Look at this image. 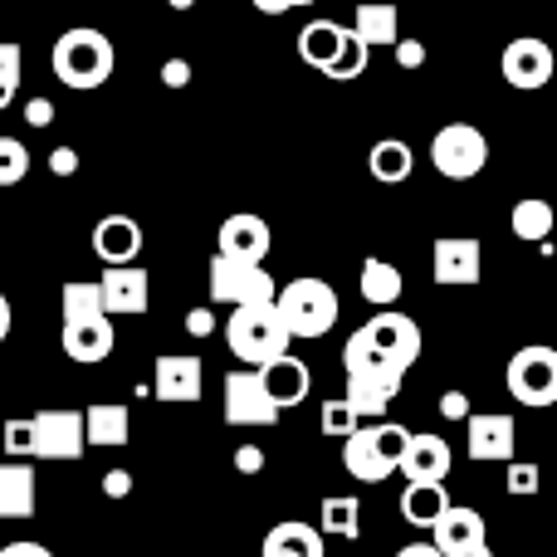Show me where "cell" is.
<instances>
[{"instance_id": "15", "label": "cell", "mask_w": 557, "mask_h": 557, "mask_svg": "<svg viewBox=\"0 0 557 557\" xmlns=\"http://www.w3.org/2000/svg\"><path fill=\"white\" fill-rule=\"evenodd\" d=\"M465 435H470V460H480V465H509L513 460V441H519L513 416L480 411L465 421Z\"/></svg>"}, {"instance_id": "46", "label": "cell", "mask_w": 557, "mask_h": 557, "mask_svg": "<svg viewBox=\"0 0 557 557\" xmlns=\"http://www.w3.org/2000/svg\"><path fill=\"white\" fill-rule=\"evenodd\" d=\"M441 411L450 416V421H470V401H465V392H445Z\"/></svg>"}, {"instance_id": "9", "label": "cell", "mask_w": 557, "mask_h": 557, "mask_svg": "<svg viewBox=\"0 0 557 557\" xmlns=\"http://www.w3.org/2000/svg\"><path fill=\"white\" fill-rule=\"evenodd\" d=\"M211 298L215 304H231V308H255V304H274L278 284L264 264H240V260L215 255L211 260Z\"/></svg>"}, {"instance_id": "22", "label": "cell", "mask_w": 557, "mask_h": 557, "mask_svg": "<svg viewBox=\"0 0 557 557\" xmlns=\"http://www.w3.org/2000/svg\"><path fill=\"white\" fill-rule=\"evenodd\" d=\"M35 465L29 460H5L0 465V519H29L35 513Z\"/></svg>"}, {"instance_id": "47", "label": "cell", "mask_w": 557, "mask_h": 557, "mask_svg": "<svg viewBox=\"0 0 557 557\" xmlns=\"http://www.w3.org/2000/svg\"><path fill=\"white\" fill-rule=\"evenodd\" d=\"M186 333H191V337H206V333H215V318L206 313V308H196V313H186Z\"/></svg>"}, {"instance_id": "53", "label": "cell", "mask_w": 557, "mask_h": 557, "mask_svg": "<svg viewBox=\"0 0 557 557\" xmlns=\"http://www.w3.org/2000/svg\"><path fill=\"white\" fill-rule=\"evenodd\" d=\"M172 5H176V10H191V0H172Z\"/></svg>"}, {"instance_id": "25", "label": "cell", "mask_w": 557, "mask_h": 557, "mask_svg": "<svg viewBox=\"0 0 557 557\" xmlns=\"http://www.w3.org/2000/svg\"><path fill=\"white\" fill-rule=\"evenodd\" d=\"M396 392H401V382H382V376H347L343 401L352 406L362 421H382L386 406L396 401Z\"/></svg>"}, {"instance_id": "4", "label": "cell", "mask_w": 557, "mask_h": 557, "mask_svg": "<svg viewBox=\"0 0 557 557\" xmlns=\"http://www.w3.org/2000/svg\"><path fill=\"white\" fill-rule=\"evenodd\" d=\"M411 441V431L396 421H376V425H357L343 441V470L357 484H382L401 470V450Z\"/></svg>"}, {"instance_id": "17", "label": "cell", "mask_w": 557, "mask_h": 557, "mask_svg": "<svg viewBox=\"0 0 557 557\" xmlns=\"http://www.w3.org/2000/svg\"><path fill=\"white\" fill-rule=\"evenodd\" d=\"M98 288H103L108 318H137V313H147V304H152V278H147V270H133V264L103 270Z\"/></svg>"}, {"instance_id": "3", "label": "cell", "mask_w": 557, "mask_h": 557, "mask_svg": "<svg viewBox=\"0 0 557 557\" xmlns=\"http://www.w3.org/2000/svg\"><path fill=\"white\" fill-rule=\"evenodd\" d=\"M113 39L103 35V29H64V35L54 39V74L64 88H78V94H88V88H103L108 78H113Z\"/></svg>"}, {"instance_id": "33", "label": "cell", "mask_w": 557, "mask_h": 557, "mask_svg": "<svg viewBox=\"0 0 557 557\" xmlns=\"http://www.w3.org/2000/svg\"><path fill=\"white\" fill-rule=\"evenodd\" d=\"M357 425H362V416H357L343 396H337V401H323V411H318V431L333 435V441H347Z\"/></svg>"}, {"instance_id": "29", "label": "cell", "mask_w": 557, "mask_h": 557, "mask_svg": "<svg viewBox=\"0 0 557 557\" xmlns=\"http://www.w3.org/2000/svg\"><path fill=\"white\" fill-rule=\"evenodd\" d=\"M401 288H406V278L396 264H386V260H367L362 264V298L372 308H396V298H401Z\"/></svg>"}, {"instance_id": "13", "label": "cell", "mask_w": 557, "mask_h": 557, "mask_svg": "<svg viewBox=\"0 0 557 557\" xmlns=\"http://www.w3.org/2000/svg\"><path fill=\"white\" fill-rule=\"evenodd\" d=\"M270 245H274L270 221H264V215H255V211L225 215L221 231H215V255H225V260H240V264H264Z\"/></svg>"}, {"instance_id": "18", "label": "cell", "mask_w": 557, "mask_h": 557, "mask_svg": "<svg viewBox=\"0 0 557 557\" xmlns=\"http://www.w3.org/2000/svg\"><path fill=\"white\" fill-rule=\"evenodd\" d=\"M94 255L108 264V270H123L143 255V225L133 215H103L94 225Z\"/></svg>"}, {"instance_id": "50", "label": "cell", "mask_w": 557, "mask_h": 557, "mask_svg": "<svg viewBox=\"0 0 557 557\" xmlns=\"http://www.w3.org/2000/svg\"><path fill=\"white\" fill-rule=\"evenodd\" d=\"M10 323H15V313H10V298L0 294V343L10 337Z\"/></svg>"}, {"instance_id": "45", "label": "cell", "mask_w": 557, "mask_h": 557, "mask_svg": "<svg viewBox=\"0 0 557 557\" xmlns=\"http://www.w3.org/2000/svg\"><path fill=\"white\" fill-rule=\"evenodd\" d=\"M162 78H166V88H186V78H191V64H186V59H166Z\"/></svg>"}, {"instance_id": "21", "label": "cell", "mask_w": 557, "mask_h": 557, "mask_svg": "<svg viewBox=\"0 0 557 557\" xmlns=\"http://www.w3.org/2000/svg\"><path fill=\"white\" fill-rule=\"evenodd\" d=\"M347 35H352V29L337 25V20H313V25L298 29V59H304L308 69H318V74H327V69L337 64V54H343Z\"/></svg>"}, {"instance_id": "7", "label": "cell", "mask_w": 557, "mask_h": 557, "mask_svg": "<svg viewBox=\"0 0 557 557\" xmlns=\"http://www.w3.org/2000/svg\"><path fill=\"white\" fill-rule=\"evenodd\" d=\"M504 382H509V392L519 406H533V411L557 406V347H548V343L519 347V352L509 357Z\"/></svg>"}, {"instance_id": "39", "label": "cell", "mask_w": 557, "mask_h": 557, "mask_svg": "<svg viewBox=\"0 0 557 557\" xmlns=\"http://www.w3.org/2000/svg\"><path fill=\"white\" fill-rule=\"evenodd\" d=\"M396 64H401V69H421L425 64V45H421V39H396Z\"/></svg>"}, {"instance_id": "27", "label": "cell", "mask_w": 557, "mask_h": 557, "mask_svg": "<svg viewBox=\"0 0 557 557\" xmlns=\"http://www.w3.org/2000/svg\"><path fill=\"white\" fill-rule=\"evenodd\" d=\"M450 509V490L445 484H406L401 494V519L411 529H435V519Z\"/></svg>"}, {"instance_id": "54", "label": "cell", "mask_w": 557, "mask_h": 557, "mask_svg": "<svg viewBox=\"0 0 557 557\" xmlns=\"http://www.w3.org/2000/svg\"><path fill=\"white\" fill-rule=\"evenodd\" d=\"M294 5H318V0H294Z\"/></svg>"}, {"instance_id": "20", "label": "cell", "mask_w": 557, "mask_h": 557, "mask_svg": "<svg viewBox=\"0 0 557 557\" xmlns=\"http://www.w3.org/2000/svg\"><path fill=\"white\" fill-rule=\"evenodd\" d=\"M431 533H435V548H441L445 557L484 548V519H480V509H465V504H450V509L435 519Z\"/></svg>"}, {"instance_id": "42", "label": "cell", "mask_w": 557, "mask_h": 557, "mask_svg": "<svg viewBox=\"0 0 557 557\" xmlns=\"http://www.w3.org/2000/svg\"><path fill=\"white\" fill-rule=\"evenodd\" d=\"M103 494H108V499H127V494H133V474H127V470H108L103 474Z\"/></svg>"}, {"instance_id": "12", "label": "cell", "mask_w": 557, "mask_h": 557, "mask_svg": "<svg viewBox=\"0 0 557 557\" xmlns=\"http://www.w3.org/2000/svg\"><path fill=\"white\" fill-rule=\"evenodd\" d=\"M499 69H504V84H509V88H523V94H533V88L553 84L557 59H553V45H548V39L519 35L509 49H504Z\"/></svg>"}, {"instance_id": "19", "label": "cell", "mask_w": 557, "mask_h": 557, "mask_svg": "<svg viewBox=\"0 0 557 557\" xmlns=\"http://www.w3.org/2000/svg\"><path fill=\"white\" fill-rule=\"evenodd\" d=\"M450 465H455V455H450V445H445L441 435H416L411 431V441H406V450H401L406 484H445Z\"/></svg>"}, {"instance_id": "32", "label": "cell", "mask_w": 557, "mask_h": 557, "mask_svg": "<svg viewBox=\"0 0 557 557\" xmlns=\"http://www.w3.org/2000/svg\"><path fill=\"white\" fill-rule=\"evenodd\" d=\"M513 235L529 245H543L553 235V206L539 201V196H529V201L513 206Z\"/></svg>"}, {"instance_id": "14", "label": "cell", "mask_w": 557, "mask_h": 557, "mask_svg": "<svg viewBox=\"0 0 557 557\" xmlns=\"http://www.w3.org/2000/svg\"><path fill=\"white\" fill-rule=\"evenodd\" d=\"M201 382H206L201 357H191V352H166V357H157V372H152L157 401H166V406H191V401H201Z\"/></svg>"}, {"instance_id": "6", "label": "cell", "mask_w": 557, "mask_h": 557, "mask_svg": "<svg viewBox=\"0 0 557 557\" xmlns=\"http://www.w3.org/2000/svg\"><path fill=\"white\" fill-rule=\"evenodd\" d=\"M274 304H278L288 337H323V333H333L337 313H343L337 288L327 278H288Z\"/></svg>"}, {"instance_id": "48", "label": "cell", "mask_w": 557, "mask_h": 557, "mask_svg": "<svg viewBox=\"0 0 557 557\" xmlns=\"http://www.w3.org/2000/svg\"><path fill=\"white\" fill-rule=\"evenodd\" d=\"M396 557H445V553L435 548V543H406V548L396 553Z\"/></svg>"}, {"instance_id": "24", "label": "cell", "mask_w": 557, "mask_h": 557, "mask_svg": "<svg viewBox=\"0 0 557 557\" xmlns=\"http://www.w3.org/2000/svg\"><path fill=\"white\" fill-rule=\"evenodd\" d=\"M352 35L362 39L367 49H382V45L396 49V39H401V20H396V5H386V0H362V5H357Z\"/></svg>"}, {"instance_id": "34", "label": "cell", "mask_w": 557, "mask_h": 557, "mask_svg": "<svg viewBox=\"0 0 557 557\" xmlns=\"http://www.w3.org/2000/svg\"><path fill=\"white\" fill-rule=\"evenodd\" d=\"M20 64H25V49L15 39H0V108L15 103L20 94Z\"/></svg>"}, {"instance_id": "31", "label": "cell", "mask_w": 557, "mask_h": 557, "mask_svg": "<svg viewBox=\"0 0 557 557\" xmlns=\"http://www.w3.org/2000/svg\"><path fill=\"white\" fill-rule=\"evenodd\" d=\"M411 166H416V157H411V147H406L401 137H382V143L372 147V176L376 182L396 186V182L411 176Z\"/></svg>"}, {"instance_id": "52", "label": "cell", "mask_w": 557, "mask_h": 557, "mask_svg": "<svg viewBox=\"0 0 557 557\" xmlns=\"http://www.w3.org/2000/svg\"><path fill=\"white\" fill-rule=\"evenodd\" d=\"M260 557H288V553H278V548H260Z\"/></svg>"}, {"instance_id": "40", "label": "cell", "mask_w": 557, "mask_h": 557, "mask_svg": "<svg viewBox=\"0 0 557 557\" xmlns=\"http://www.w3.org/2000/svg\"><path fill=\"white\" fill-rule=\"evenodd\" d=\"M49 172H54V176H74L78 172V152H74V147H54V152H49Z\"/></svg>"}, {"instance_id": "41", "label": "cell", "mask_w": 557, "mask_h": 557, "mask_svg": "<svg viewBox=\"0 0 557 557\" xmlns=\"http://www.w3.org/2000/svg\"><path fill=\"white\" fill-rule=\"evenodd\" d=\"M235 470H240V474H260L264 470V450H260V445H240V450H235Z\"/></svg>"}, {"instance_id": "28", "label": "cell", "mask_w": 557, "mask_h": 557, "mask_svg": "<svg viewBox=\"0 0 557 557\" xmlns=\"http://www.w3.org/2000/svg\"><path fill=\"white\" fill-rule=\"evenodd\" d=\"M318 533L323 539H357L362 533V504L352 494H327L318 509Z\"/></svg>"}, {"instance_id": "5", "label": "cell", "mask_w": 557, "mask_h": 557, "mask_svg": "<svg viewBox=\"0 0 557 557\" xmlns=\"http://www.w3.org/2000/svg\"><path fill=\"white\" fill-rule=\"evenodd\" d=\"M225 343L240 357L245 367H270L278 357H288V327L278 318V304H255V308H235L225 323Z\"/></svg>"}, {"instance_id": "51", "label": "cell", "mask_w": 557, "mask_h": 557, "mask_svg": "<svg viewBox=\"0 0 557 557\" xmlns=\"http://www.w3.org/2000/svg\"><path fill=\"white\" fill-rule=\"evenodd\" d=\"M460 557H494V553H490V543H484V548H470V553H460Z\"/></svg>"}, {"instance_id": "37", "label": "cell", "mask_w": 557, "mask_h": 557, "mask_svg": "<svg viewBox=\"0 0 557 557\" xmlns=\"http://www.w3.org/2000/svg\"><path fill=\"white\" fill-rule=\"evenodd\" d=\"M0 445H5L10 460H35V425H29V416H15V421H5V435H0Z\"/></svg>"}, {"instance_id": "38", "label": "cell", "mask_w": 557, "mask_h": 557, "mask_svg": "<svg viewBox=\"0 0 557 557\" xmlns=\"http://www.w3.org/2000/svg\"><path fill=\"white\" fill-rule=\"evenodd\" d=\"M543 490V470L539 465H523V460H509V494L529 499V494Z\"/></svg>"}, {"instance_id": "10", "label": "cell", "mask_w": 557, "mask_h": 557, "mask_svg": "<svg viewBox=\"0 0 557 557\" xmlns=\"http://www.w3.org/2000/svg\"><path fill=\"white\" fill-rule=\"evenodd\" d=\"M274 421H278V406L270 386H264L260 367L225 376V425H274Z\"/></svg>"}, {"instance_id": "2", "label": "cell", "mask_w": 557, "mask_h": 557, "mask_svg": "<svg viewBox=\"0 0 557 557\" xmlns=\"http://www.w3.org/2000/svg\"><path fill=\"white\" fill-rule=\"evenodd\" d=\"M59 304H64V327H59L64 357L69 362H84V367L103 362V357L113 352V318L103 313V288H98V278L94 284H88V278H69Z\"/></svg>"}, {"instance_id": "35", "label": "cell", "mask_w": 557, "mask_h": 557, "mask_svg": "<svg viewBox=\"0 0 557 557\" xmlns=\"http://www.w3.org/2000/svg\"><path fill=\"white\" fill-rule=\"evenodd\" d=\"M29 176V147L20 137H0V186H15Z\"/></svg>"}, {"instance_id": "11", "label": "cell", "mask_w": 557, "mask_h": 557, "mask_svg": "<svg viewBox=\"0 0 557 557\" xmlns=\"http://www.w3.org/2000/svg\"><path fill=\"white\" fill-rule=\"evenodd\" d=\"M35 425V460H54L69 465L84 455V411H39L29 416Z\"/></svg>"}, {"instance_id": "26", "label": "cell", "mask_w": 557, "mask_h": 557, "mask_svg": "<svg viewBox=\"0 0 557 557\" xmlns=\"http://www.w3.org/2000/svg\"><path fill=\"white\" fill-rule=\"evenodd\" d=\"M133 435V421H127V406H88L84 411V441L98 445V450H113V445H127Z\"/></svg>"}, {"instance_id": "8", "label": "cell", "mask_w": 557, "mask_h": 557, "mask_svg": "<svg viewBox=\"0 0 557 557\" xmlns=\"http://www.w3.org/2000/svg\"><path fill=\"white\" fill-rule=\"evenodd\" d=\"M431 166L450 182H470L490 166V137L474 123H445L441 133L431 137Z\"/></svg>"}, {"instance_id": "44", "label": "cell", "mask_w": 557, "mask_h": 557, "mask_svg": "<svg viewBox=\"0 0 557 557\" xmlns=\"http://www.w3.org/2000/svg\"><path fill=\"white\" fill-rule=\"evenodd\" d=\"M0 557H54L45 548V543H29V539H20V543H5V548H0Z\"/></svg>"}, {"instance_id": "16", "label": "cell", "mask_w": 557, "mask_h": 557, "mask_svg": "<svg viewBox=\"0 0 557 557\" xmlns=\"http://www.w3.org/2000/svg\"><path fill=\"white\" fill-rule=\"evenodd\" d=\"M480 264H484V250L474 235H445L435 240V284L445 288H465V284H480Z\"/></svg>"}, {"instance_id": "36", "label": "cell", "mask_w": 557, "mask_h": 557, "mask_svg": "<svg viewBox=\"0 0 557 557\" xmlns=\"http://www.w3.org/2000/svg\"><path fill=\"white\" fill-rule=\"evenodd\" d=\"M367 54H372V49H367L357 35H347L343 54H337V64L327 69V78H337V84H347V78H362L367 74Z\"/></svg>"}, {"instance_id": "30", "label": "cell", "mask_w": 557, "mask_h": 557, "mask_svg": "<svg viewBox=\"0 0 557 557\" xmlns=\"http://www.w3.org/2000/svg\"><path fill=\"white\" fill-rule=\"evenodd\" d=\"M264 548H278L288 557H323V533H318L313 523L288 519V523H274V529L264 533Z\"/></svg>"}, {"instance_id": "49", "label": "cell", "mask_w": 557, "mask_h": 557, "mask_svg": "<svg viewBox=\"0 0 557 557\" xmlns=\"http://www.w3.org/2000/svg\"><path fill=\"white\" fill-rule=\"evenodd\" d=\"M255 10H260V15H288L294 0H255Z\"/></svg>"}, {"instance_id": "43", "label": "cell", "mask_w": 557, "mask_h": 557, "mask_svg": "<svg viewBox=\"0 0 557 557\" xmlns=\"http://www.w3.org/2000/svg\"><path fill=\"white\" fill-rule=\"evenodd\" d=\"M25 123L29 127H49L54 123V103H49V98H35V103L25 108Z\"/></svg>"}, {"instance_id": "23", "label": "cell", "mask_w": 557, "mask_h": 557, "mask_svg": "<svg viewBox=\"0 0 557 557\" xmlns=\"http://www.w3.org/2000/svg\"><path fill=\"white\" fill-rule=\"evenodd\" d=\"M260 376H264V386H270V396H274L278 411L308 401V386H313V376H308V362H298L294 352L278 357V362H270V367H260Z\"/></svg>"}, {"instance_id": "1", "label": "cell", "mask_w": 557, "mask_h": 557, "mask_svg": "<svg viewBox=\"0 0 557 557\" xmlns=\"http://www.w3.org/2000/svg\"><path fill=\"white\" fill-rule=\"evenodd\" d=\"M421 357V323L396 308H382L372 323H362L343 347L347 376H382V382H406V367Z\"/></svg>"}]
</instances>
